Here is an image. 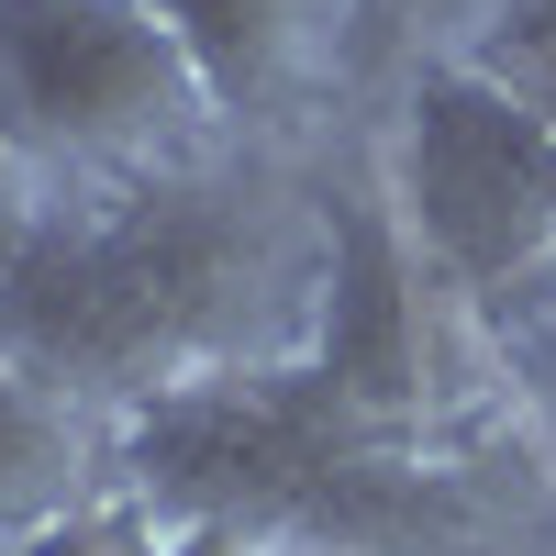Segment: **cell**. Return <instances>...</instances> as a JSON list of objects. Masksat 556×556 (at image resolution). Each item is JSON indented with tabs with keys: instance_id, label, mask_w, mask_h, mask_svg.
Segmentation results:
<instances>
[{
	"instance_id": "1",
	"label": "cell",
	"mask_w": 556,
	"mask_h": 556,
	"mask_svg": "<svg viewBox=\"0 0 556 556\" xmlns=\"http://www.w3.org/2000/svg\"><path fill=\"white\" fill-rule=\"evenodd\" d=\"M323 267H290V223L267 190L235 178H134L101 223L45 235L23 290L0 301V345L45 367L67 401H167L201 379H245V367H290L312 345Z\"/></svg>"
},
{
	"instance_id": "2",
	"label": "cell",
	"mask_w": 556,
	"mask_h": 556,
	"mask_svg": "<svg viewBox=\"0 0 556 556\" xmlns=\"http://www.w3.org/2000/svg\"><path fill=\"white\" fill-rule=\"evenodd\" d=\"M123 468L178 523H223L256 556H445L479 534L468 468L424 434H367L323 412L301 367H245L123 412Z\"/></svg>"
},
{
	"instance_id": "3",
	"label": "cell",
	"mask_w": 556,
	"mask_h": 556,
	"mask_svg": "<svg viewBox=\"0 0 556 556\" xmlns=\"http://www.w3.org/2000/svg\"><path fill=\"white\" fill-rule=\"evenodd\" d=\"M390 201L412 245L445 267V290L513 312L556 278V123L490 67L424 56L390 134Z\"/></svg>"
},
{
	"instance_id": "4",
	"label": "cell",
	"mask_w": 556,
	"mask_h": 556,
	"mask_svg": "<svg viewBox=\"0 0 556 556\" xmlns=\"http://www.w3.org/2000/svg\"><path fill=\"white\" fill-rule=\"evenodd\" d=\"M0 112L56 156H167L212 123V78L156 0H0Z\"/></svg>"
},
{
	"instance_id": "5",
	"label": "cell",
	"mask_w": 556,
	"mask_h": 556,
	"mask_svg": "<svg viewBox=\"0 0 556 556\" xmlns=\"http://www.w3.org/2000/svg\"><path fill=\"white\" fill-rule=\"evenodd\" d=\"M445 267L412 245V223L379 190H345L323 212V312H312V345L290 356L323 412H345L367 434H424L445 412Z\"/></svg>"
},
{
	"instance_id": "6",
	"label": "cell",
	"mask_w": 556,
	"mask_h": 556,
	"mask_svg": "<svg viewBox=\"0 0 556 556\" xmlns=\"http://www.w3.org/2000/svg\"><path fill=\"white\" fill-rule=\"evenodd\" d=\"M190 45V67L212 78V112H278L290 89L323 78L345 0H156Z\"/></svg>"
},
{
	"instance_id": "7",
	"label": "cell",
	"mask_w": 556,
	"mask_h": 556,
	"mask_svg": "<svg viewBox=\"0 0 556 556\" xmlns=\"http://www.w3.org/2000/svg\"><path fill=\"white\" fill-rule=\"evenodd\" d=\"M67 479H78V401L0 345V523H23V534L56 523Z\"/></svg>"
},
{
	"instance_id": "8",
	"label": "cell",
	"mask_w": 556,
	"mask_h": 556,
	"mask_svg": "<svg viewBox=\"0 0 556 556\" xmlns=\"http://www.w3.org/2000/svg\"><path fill=\"white\" fill-rule=\"evenodd\" d=\"M12 556H256L245 534H223V523H178V513H56V523H34Z\"/></svg>"
},
{
	"instance_id": "9",
	"label": "cell",
	"mask_w": 556,
	"mask_h": 556,
	"mask_svg": "<svg viewBox=\"0 0 556 556\" xmlns=\"http://www.w3.org/2000/svg\"><path fill=\"white\" fill-rule=\"evenodd\" d=\"M468 67H490L513 101H534L556 123V0H490V12L468 23V45H456Z\"/></svg>"
},
{
	"instance_id": "10",
	"label": "cell",
	"mask_w": 556,
	"mask_h": 556,
	"mask_svg": "<svg viewBox=\"0 0 556 556\" xmlns=\"http://www.w3.org/2000/svg\"><path fill=\"white\" fill-rule=\"evenodd\" d=\"M45 235H56V223H45V178H34V134L0 112V301L23 290V267L45 256Z\"/></svg>"
},
{
	"instance_id": "11",
	"label": "cell",
	"mask_w": 556,
	"mask_h": 556,
	"mask_svg": "<svg viewBox=\"0 0 556 556\" xmlns=\"http://www.w3.org/2000/svg\"><path fill=\"white\" fill-rule=\"evenodd\" d=\"M501 323H513V356H523V379H534V401L556 412V278H545L534 301H513Z\"/></svg>"
},
{
	"instance_id": "12",
	"label": "cell",
	"mask_w": 556,
	"mask_h": 556,
	"mask_svg": "<svg viewBox=\"0 0 556 556\" xmlns=\"http://www.w3.org/2000/svg\"><path fill=\"white\" fill-rule=\"evenodd\" d=\"M356 23H379V34H434V23H479L490 0H345Z\"/></svg>"
}]
</instances>
